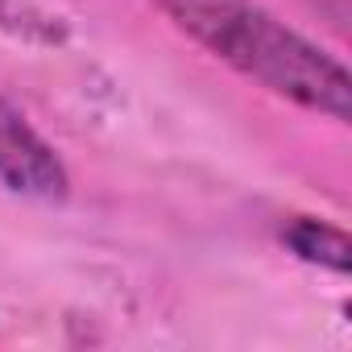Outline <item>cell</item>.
Masks as SVG:
<instances>
[{"label":"cell","mask_w":352,"mask_h":352,"mask_svg":"<svg viewBox=\"0 0 352 352\" xmlns=\"http://www.w3.org/2000/svg\"><path fill=\"white\" fill-rule=\"evenodd\" d=\"M153 5L170 17L174 30H183L249 83L336 124H348L352 79L344 63L294 34L257 0H153Z\"/></svg>","instance_id":"cell-1"},{"label":"cell","mask_w":352,"mask_h":352,"mask_svg":"<svg viewBox=\"0 0 352 352\" xmlns=\"http://www.w3.org/2000/svg\"><path fill=\"white\" fill-rule=\"evenodd\" d=\"M0 187L25 199H63L71 174L54 145L0 96Z\"/></svg>","instance_id":"cell-2"},{"label":"cell","mask_w":352,"mask_h":352,"mask_svg":"<svg viewBox=\"0 0 352 352\" xmlns=\"http://www.w3.org/2000/svg\"><path fill=\"white\" fill-rule=\"evenodd\" d=\"M282 241L307 265H319V270H331V274H348L352 249H348L344 228H336L327 220H315V216H294V220H286Z\"/></svg>","instance_id":"cell-3"},{"label":"cell","mask_w":352,"mask_h":352,"mask_svg":"<svg viewBox=\"0 0 352 352\" xmlns=\"http://www.w3.org/2000/svg\"><path fill=\"white\" fill-rule=\"evenodd\" d=\"M0 25H13V21H9V9H5V5H0Z\"/></svg>","instance_id":"cell-4"}]
</instances>
